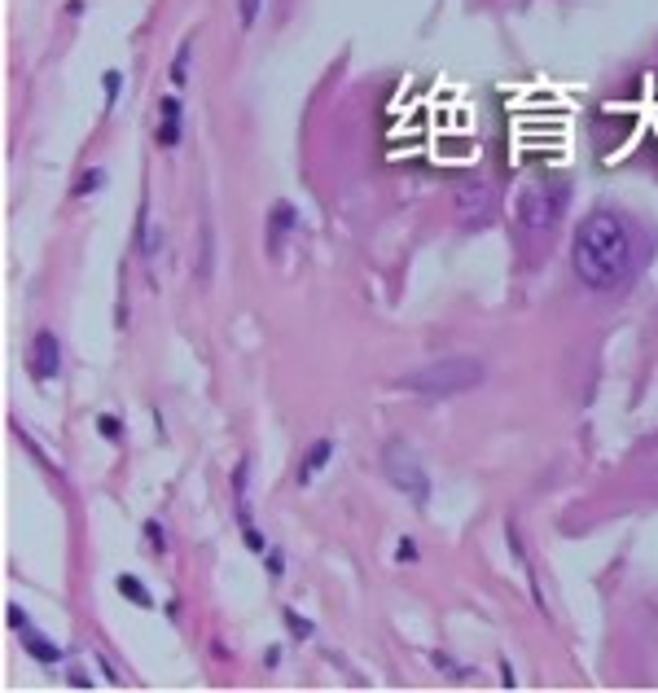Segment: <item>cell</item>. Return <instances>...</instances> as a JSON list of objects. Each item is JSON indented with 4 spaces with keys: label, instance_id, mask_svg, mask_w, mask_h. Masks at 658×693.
<instances>
[{
    "label": "cell",
    "instance_id": "1",
    "mask_svg": "<svg viewBox=\"0 0 658 693\" xmlns=\"http://www.w3.org/2000/svg\"><path fill=\"white\" fill-rule=\"evenodd\" d=\"M571 268L575 277L597 290V295H615L624 290L637 268H641V233L633 228V220H624L619 211H593L571 242Z\"/></svg>",
    "mask_w": 658,
    "mask_h": 693
},
{
    "label": "cell",
    "instance_id": "2",
    "mask_svg": "<svg viewBox=\"0 0 658 693\" xmlns=\"http://www.w3.org/2000/svg\"><path fill=\"white\" fill-rule=\"evenodd\" d=\"M479 382H484V364L470 360V355H444V360H431V364L400 377L404 391L426 395V399H448V395H461Z\"/></svg>",
    "mask_w": 658,
    "mask_h": 693
},
{
    "label": "cell",
    "instance_id": "3",
    "mask_svg": "<svg viewBox=\"0 0 658 693\" xmlns=\"http://www.w3.org/2000/svg\"><path fill=\"white\" fill-rule=\"evenodd\" d=\"M566 206H571V184L540 175L518 193V224H522V233L544 237L566 220Z\"/></svg>",
    "mask_w": 658,
    "mask_h": 693
},
{
    "label": "cell",
    "instance_id": "4",
    "mask_svg": "<svg viewBox=\"0 0 658 693\" xmlns=\"http://www.w3.org/2000/svg\"><path fill=\"white\" fill-rule=\"evenodd\" d=\"M382 470H386L391 488L404 492V501H413L417 510H426V501H431V475L422 470V461H417V452L408 444H386Z\"/></svg>",
    "mask_w": 658,
    "mask_h": 693
},
{
    "label": "cell",
    "instance_id": "5",
    "mask_svg": "<svg viewBox=\"0 0 658 693\" xmlns=\"http://www.w3.org/2000/svg\"><path fill=\"white\" fill-rule=\"evenodd\" d=\"M233 514H237V526H242V535H246V548H251V553H268L264 531L251 519V457H242L237 470H233Z\"/></svg>",
    "mask_w": 658,
    "mask_h": 693
},
{
    "label": "cell",
    "instance_id": "6",
    "mask_svg": "<svg viewBox=\"0 0 658 693\" xmlns=\"http://www.w3.org/2000/svg\"><path fill=\"white\" fill-rule=\"evenodd\" d=\"M492 211H496L492 184L466 180V184L457 189V220H461V224H484V220H492Z\"/></svg>",
    "mask_w": 658,
    "mask_h": 693
},
{
    "label": "cell",
    "instance_id": "7",
    "mask_svg": "<svg viewBox=\"0 0 658 693\" xmlns=\"http://www.w3.org/2000/svg\"><path fill=\"white\" fill-rule=\"evenodd\" d=\"M31 373H35V382L62 377V343H57L53 330H40V334L31 339Z\"/></svg>",
    "mask_w": 658,
    "mask_h": 693
},
{
    "label": "cell",
    "instance_id": "8",
    "mask_svg": "<svg viewBox=\"0 0 658 693\" xmlns=\"http://www.w3.org/2000/svg\"><path fill=\"white\" fill-rule=\"evenodd\" d=\"M295 228H299V211H295L290 202H277L273 215H268V250L282 255V250H286V237H290Z\"/></svg>",
    "mask_w": 658,
    "mask_h": 693
},
{
    "label": "cell",
    "instance_id": "9",
    "mask_svg": "<svg viewBox=\"0 0 658 693\" xmlns=\"http://www.w3.org/2000/svg\"><path fill=\"white\" fill-rule=\"evenodd\" d=\"M180 119H184L180 97H163V102H159V146H163V150H171V146L180 141Z\"/></svg>",
    "mask_w": 658,
    "mask_h": 693
},
{
    "label": "cell",
    "instance_id": "10",
    "mask_svg": "<svg viewBox=\"0 0 658 693\" xmlns=\"http://www.w3.org/2000/svg\"><path fill=\"white\" fill-rule=\"evenodd\" d=\"M329 461H333V439H317V444L308 448V457H304V466H299V475H295V479H299V483H312Z\"/></svg>",
    "mask_w": 658,
    "mask_h": 693
},
{
    "label": "cell",
    "instance_id": "11",
    "mask_svg": "<svg viewBox=\"0 0 658 693\" xmlns=\"http://www.w3.org/2000/svg\"><path fill=\"white\" fill-rule=\"evenodd\" d=\"M22 650L35 659V663H44V668H53V663H62V650L49 641V637H40V632H31V628H22Z\"/></svg>",
    "mask_w": 658,
    "mask_h": 693
},
{
    "label": "cell",
    "instance_id": "12",
    "mask_svg": "<svg viewBox=\"0 0 658 693\" xmlns=\"http://www.w3.org/2000/svg\"><path fill=\"white\" fill-rule=\"evenodd\" d=\"M211 259H215V233L211 224H202V250H198V281H211Z\"/></svg>",
    "mask_w": 658,
    "mask_h": 693
},
{
    "label": "cell",
    "instance_id": "13",
    "mask_svg": "<svg viewBox=\"0 0 658 693\" xmlns=\"http://www.w3.org/2000/svg\"><path fill=\"white\" fill-rule=\"evenodd\" d=\"M189 53H193V44L184 40V44L176 49V57H171V84H176V88L189 84Z\"/></svg>",
    "mask_w": 658,
    "mask_h": 693
},
{
    "label": "cell",
    "instance_id": "14",
    "mask_svg": "<svg viewBox=\"0 0 658 693\" xmlns=\"http://www.w3.org/2000/svg\"><path fill=\"white\" fill-rule=\"evenodd\" d=\"M102 184H106V172H102V168H88V172H79L71 193H75V198H88V193H97Z\"/></svg>",
    "mask_w": 658,
    "mask_h": 693
},
{
    "label": "cell",
    "instance_id": "15",
    "mask_svg": "<svg viewBox=\"0 0 658 693\" xmlns=\"http://www.w3.org/2000/svg\"><path fill=\"white\" fill-rule=\"evenodd\" d=\"M119 593H128L137 606H155V597H150V588L141 584V579H132V575H119Z\"/></svg>",
    "mask_w": 658,
    "mask_h": 693
},
{
    "label": "cell",
    "instance_id": "16",
    "mask_svg": "<svg viewBox=\"0 0 658 693\" xmlns=\"http://www.w3.org/2000/svg\"><path fill=\"white\" fill-rule=\"evenodd\" d=\"M102 88H106V110H115L119 88H124V75H119V71H106V75H102Z\"/></svg>",
    "mask_w": 658,
    "mask_h": 693
},
{
    "label": "cell",
    "instance_id": "17",
    "mask_svg": "<svg viewBox=\"0 0 658 693\" xmlns=\"http://www.w3.org/2000/svg\"><path fill=\"white\" fill-rule=\"evenodd\" d=\"M146 544L155 548V553H167V531H163V522H146Z\"/></svg>",
    "mask_w": 658,
    "mask_h": 693
},
{
    "label": "cell",
    "instance_id": "18",
    "mask_svg": "<svg viewBox=\"0 0 658 693\" xmlns=\"http://www.w3.org/2000/svg\"><path fill=\"white\" fill-rule=\"evenodd\" d=\"M97 426H102V435H106L110 444H119V439H124V422H119V417H110V413H102V417H97Z\"/></svg>",
    "mask_w": 658,
    "mask_h": 693
},
{
    "label": "cell",
    "instance_id": "19",
    "mask_svg": "<svg viewBox=\"0 0 658 693\" xmlns=\"http://www.w3.org/2000/svg\"><path fill=\"white\" fill-rule=\"evenodd\" d=\"M282 619H286V628H290V632H295V637H312V623H308V619H299V615H295V610H290V606H286V610H282Z\"/></svg>",
    "mask_w": 658,
    "mask_h": 693
},
{
    "label": "cell",
    "instance_id": "20",
    "mask_svg": "<svg viewBox=\"0 0 658 693\" xmlns=\"http://www.w3.org/2000/svg\"><path fill=\"white\" fill-rule=\"evenodd\" d=\"M264 557H268V575L282 579V575H286V557H282V548H268Z\"/></svg>",
    "mask_w": 658,
    "mask_h": 693
},
{
    "label": "cell",
    "instance_id": "21",
    "mask_svg": "<svg viewBox=\"0 0 658 693\" xmlns=\"http://www.w3.org/2000/svg\"><path fill=\"white\" fill-rule=\"evenodd\" d=\"M259 18V0H242V26H255Z\"/></svg>",
    "mask_w": 658,
    "mask_h": 693
},
{
    "label": "cell",
    "instance_id": "22",
    "mask_svg": "<svg viewBox=\"0 0 658 693\" xmlns=\"http://www.w3.org/2000/svg\"><path fill=\"white\" fill-rule=\"evenodd\" d=\"M395 557H400V562H413V557H417V544H413V540H400V544H395Z\"/></svg>",
    "mask_w": 658,
    "mask_h": 693
},
{
    "label": "cell",
    "instance_id": "23",
    "mask_svg": "<svg viewBox=\"0 0 658 693\" xmlns=\"http://www.w3.org/2000/svg\"><path fill=\"white\" fill-rule=\"evenodd\" d=\"M9 628H18V632H22V628H31V619H26L18 606H9Z\"/></svg>",
    "mask_w": 658,
    "mask_h": 693
}]
</instances>
